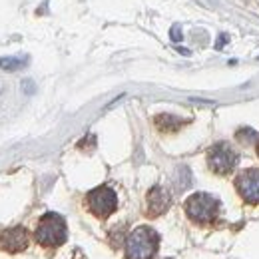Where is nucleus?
I'll use <instances>...</instances> for the list:
<instances>
[{
	"label": "nucleus",
	"instance_id": "nucleus-1",
	"mask_svg": "<svg viewBox=\"0 0 259 259\" xmlns=\"http://www.w3.org/2000/svg\"><path fill=\"white\" fill-rule=\"evenodd\" d=\"M34 237H36L38 245L44 249H56V247L64 245L66 239H68L66 220L60 213H54V211L44 213L36 226Z\"/></svg>",
	"mask_w": 259,
	"mask_h": 259
},
{
	"label": "nucleus",
	"instance_id": "nucleus-2",
	"mask_svg": "<svg viewBox=\"0 0 259 259\" xmlns=\"http://www.w3.org/2000/svg\"><path fill=\"white\" fill-rule=\"evenodd\" d=\"M160 247V235L152 227L140 226L126 237V259H154Z\"/></svg>",
	"mask_w": 259,
	"mask_h": 259
},
{
	"label": "nucleus",
	"instance_id": "nucleus-3",
	"mask_svg": "<svg viewBox=\"0 0 259 259\" xmlns=\"http://www.w3.org/2000/svg\"><path fill=\"white\" fill-rule=\"evenodd\" d=\"M186 215L197 224V226H209L218 220L220 215V199H215L213 195L197 192V194L190 195L184 203Z\"/></svg>",
	"mask_w": 259,
	"mask_h": 259
},
{
	"label": "nucleus",
	"instance_id": "nucleus-4",
	"mask_svg": "<svg viewBox=\"0 0 259 259\" xmlns=\"http://www.w3.org/2000/svg\"><path fill=\"white\" fill-rule=\"evenodd\" d=\"M86 205L98 220H108L118 209V195L110 186H98L86 194Z\"/></svg>",
	"mask_w": 259,
	"mask_h": 259
},
{
	"label": "nucleus",
	"instance_id": "nucleus-5",
	"mask_svg": "<svg viewBox=\"0 0 259 259\" xmlns=\"http://www.w3.org/2000/svg\"><path fill=\"white\" fill-rule=\"evenodd\" d=\"M239 158L237 154L231 150V146L222 142V144H215L209 152H207V165L213 174L218 176H227L233 171V167L237 165Z\"/></svg>",
	"mask_w": 259,
	"mask_h": 259
},
{
	"label": "nucleus",
	"instance_id": "nucleus-6",
	"mask_svg": "<svg viewBox=\"0 0 259 259\" xmlns=\"http://www.w3.org/2000/svg\"><path fill=\"white\" fill-rule=\"evenodd\" d=\"M235 190L239 197L245 203L259 205V169L257 167H249L237 174L235 178Z\"/></svg>",
	"mask_w": 259,
	"mask_h": 259
},
{
	"label": "nucleus",
	"instance_id": "nucleus-7",
	"mask_svg": "<svg viewBox=\"0 0 259 259\" xmlns=\"http://www.w3.org/2000/svg\"><path fill=\"white\" fill-rule=\"evenodd\" d=\"M28 243H30V237H28L26 227L14 226L0 231V251L20 253V251H24L28 247Z\"/></svg>",
	"mask_w": 259,
	"mask_h": 259
},
{
	"label": "nucleus",
	"instance_id": "nucleus-8",
	"mask_svg": "<svg viewBox=\"0 0 259 259\" xmlns=\"http://www.w3.org/2000/svg\"><path fill=\"white\" fill-rule=\"evenodd\" d=\"M171 205V197L162 186H154L146 195V215L148 218H160Z\"/></svg>",
	"mask_w": 259,
	"mask_h": 259
},
{
	"label": "nucleus",
	"instance_id": "nucleus-9",
	"mask_svg": "<svg viewBox=\"0 0 259 259\" xmlns=\"http://www.w3.org/2000/svg\"><path fill=\"white\" fill-rule=\"evenodd\" d=\"M154 124H156V128L163 132V134H174V132H178V130H182L186 126V122L184 120H180V118H176V116H169V114H160V116H156L154 118Z\"/></svg>",
	"mask_w": 259,
	"mask_h": 259
},
{
	"label": "nucleus",
	"instance_id": "nucleus-10",
	"mask_svg": "<svg viewBox=\"0 0 259 259\" xmlns=\"http://www.w3.org/2000/svg\"><path fill=\"white\" fill-rule=\"evenodd\" d=\"M28 64V58H22V56H6V58H0V68L6 70V72H16L20 70L22 66Z\"/></svg>",
	"mask_w": 259,
	"mask_h": 259
},
{
	"label": "nucleus",
	"instance_id": "nucleus-11",
	"mask_svg": "<svg viewBox=\"0 0 259 259\" xmlns=\"http://www.w3.org/2000/svg\"><path fill=\"white\" fill-rule=\"evenodd\" d=\"M169 36H171L174 42H180V40H182V28H180V24H174V26H171Z\"/></svg>",
	"mask_w": 259,
	"mask_h": 259
},
{
	"label": "nucleus",
	"instance_id": "nucleus-12",
	"mask_svg": "<svg viewBox=\"0 0 259 259\" xmlns=\"http://www.w3.org/2000/svg\"><path fill=\"white\" fill-rule=\"evenodd\" d=\"M226 42H227V36L224 34V36H222V40H220V42H215V48H222Z\"/></svg>",
	"mask_w": 259,
	"mask_h": 259
},
{
	"label": "nucleus",
	"instance_id": "nucleus-13",
	"mask_svg": "<svg viewBox=\"0 0 259 259\" xmlns=\"http://www.w3.org/2000/svg\"><path fill=\"white\" fill-rule=\"evenodd\" d=\"M255 152H257V156H259V140H257V146H255Z\"/></svg>",
	"mask_w": 259,
	"mask_h": 259
}]
</instances>
